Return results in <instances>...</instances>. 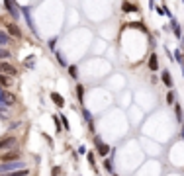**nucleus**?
<instances>
[{
	"label": "nucleus",
	"instance_id": "obj_1",
	"mask_svg": "<svg viewBox=\"0 0 184 176\" xmlns=\"http://www.w3.org/2000/svg\"><path fill=\"white\" fill-rule=\"evenodd\" d=\"M14 104H16V96L12 92H8L6 88H0V111L6 114V110Z\"/></svg>",
	"mask_w": 184,
	"mask_h": 176
},
{
	"label": "nucleus",
	"instance_id": "obj_2",
	"mask_svg": "<svg viewBox=\"0 0 184 176\" xmlns=\"http://www.w3.org/2000/svg\"><path fill=\"white\" fill-rule=\"evenodd\" d=\"M94 145H96V153H98V157H102V158H108V157H110L112 147L108 145V143L102 141L100 135H94Z\"/></svg>",
	"mask_w": 184,
	"mask_h": 176
},
{
	"label": "nucleus",
	"instance_id": "obj_3",
	"mask_svg": "<svg viewBox=\"0 0 184 176\" xmlns=\"http://www.w3.org/2000/svg\"><path fill=\"white\" fill-rule=\"evenodd\" d=\"M28 164L24 161H14V162H0V174H8L14 170H24Z\"/></svg>",
	"mask_w": 184,
	"mask_h": 176
},
{
	"label": "nucleus",
	"instance_id": "obj_4",
	"mask_svg": "<svg viewBox=\"0 0 184 176\" xmlns=\"http://www.w3.org/2000/svg\"><path fill=\"white\" fill-rule=\"evenodd\" d=\"M16 145H18L16 135H6L0 139V151H12V149H16Z\"/></svg>",
	"mask_w": 184,
	"mask_h": 176
},
{
	"label": "nucleus",
	"instance_id": "obj_5",
	"mask_svg": "<svg viewBox=\"0 0 184 176\" xmlns=\"http://www.w3.org/2000/svg\"><path fill=\"white\" fill-rule=\"evenodd\" d=\"M20 10H22V16L26 18V22H28V25H30L31 33H34L35 37H39V31H37L35 22H34V18H31V14H30V8H28V6H20Z\"/></svg>",
	"mask_w": 184,
	"mask_h": 176
},
{
	"label": "nucleus",
	"instance_id": "obj_6",
	"mask_svg": "<svg viewBox=\"0 0 184 176\" xmlns=\"http://www.w3.org/2000/svg\"><path fill=\"white\" fill-rule=\"evenodd\" d=\"M0 74H4V76H18V68H16L12 63H6V61H2L0 63Z\"/></svg>",
	"mask_w": 184,
	"mask_h": 176
},
{
	"label": "nucleus",
	"instance_id": "obj_7",
	"mask_svg": "<svg viewBox=\"0 0 184 176\" xmlns=\"http://www.w3.org/2000/svg\"><path fill=\"white\" fill-rule=\"evenodd\" d=\"M14 161H22V153L18 149H12V151L0 154V162H14Z\"/></svg>",
	"mask_w": 184,
	"mask_h": 176
},
{
	"label": "nucleus",
	"instance_id": "obj_8",
	"mask_svg": "<svg viewBox=\"0 0 184 176\" xmlns=\"http://www.w3.org/2000/svg\"><path fill=\"white\" fill-rule=\"evenodd\" d=\"M4 8L10 12V16H12L14 20H20V16H22V10H20V4H16V2H4Z\"/></svg>",
	"mask_w": 184,
	"mask_h": 176
},
{
	"label": "nucleus",
	"instance_id": "obj_9",
	"mask_svg": "<svg viewBox=\"0 0 184 176\" xmlns=\"http://www.w3.org/2000/svg\"><path fill=\"white\" fill-rule=\"evenodd\" d=\"M170 29H172V35L174 37L182 39V28H180V24L176 22V18H170Z\"/></svg>",
	"mask_w": 184,
	"mask_h": 176
},
{
	"label": "nucleus",
	"instance_id": "obj_10",
	"mask_svg": "<svg viewBox=\"0 0 184 176\" xmlns=\"http://www.w3.org/2000/svg\"><path fill=\"white\" fill-rule=\"evenodd\" d=\"M161 80H163V84H165L169 90L174 86V80H172V76H170V71H163V74H161Z\"/></svg>",
	"mask_w": 184,
	"mask_h": 176
},
{
	"label": "nucleus",
	"instance_id": "obj_11",
	"mask_svg": "<svg viewBox=\"0 0 184 176\" xmlns=\"http://www.w3.org/2000/svg\"><path fill=\"white\" fill-rule=\"evenodd\" d=\"M49 98H51V102L57 106V108H65V98L59 92H51L49 94Z\"/></svg>",
	"mask_w": 184,
	"mask_h": 176
},
{
	"label": "nucleus",
	"instance_id": "obj_12",
	"mask_svg": "<svg viewBox=\"0 0 184 176\" xmlns=\"http://www.w3.org/2000/svg\"><path fill=\"white\" fill-rule=\"evenodd\" d=\"M114 157H116V154H114V151H112L110 157L104 158V170H106L108 174H114Z\"/></svg>",
	"mask_w": 184,
	"mask_h": 176
},
{
	"label": "nucleus",
	"instance_id": "obj_13",
	"mask_svg": "<svg viewBox=\"0 0 184 176\" xmlns=\"http://www.w3.org/2000/svg\"><path fill=\"white\" fill-rule=\"evenodd\" d=\"M6 29H8V35L10 37H16V39H20V37H22V31H20V28L16 24H8Z\"/></svg>",
	"mask_w": 184,
	"mask_h": 176
},
{
	"label": "nucleus",
	"instance_id": "obj_14",
	"mask_svg": "<svg viewBox=\"0 0 184 176\" xmlns=\"http://www.w3.org/2000/svg\"><path fill=\"white\" fill-rule=\"evenodd\" d=\"M122 10H123V12H129V14H135V12H139V6H137V4H133V2H123L122 4Z\"/></svg>",
	"mask_w": 184,
	"mask_h": 176
},
{
	"label": "nucleus",
	"instance_id": "obj_15",
	"mask_svg": "<svg viewBox=\"0 0 184 176\" xmlns=\"http://www.w3.org/2000/svg\"><path fill=\"white\" fill-rule=\"evenodd\" d=\"M80 110H82V117H84V121H86V123H88V125L94 123V115H92V111H90L88 108H84V106H82Z\"/></svg>",
	"mask_w": 184,
	"mask_h": 176
},
{
	"label": "nucleus",
	"instance_id": "obj_16",
	"mask_svg": "<svg viewBox=\"0 0 184 176\" xmlns=\"http://www.w3.org/2000/svg\"><path fill=\"white\" fill-rule=\"evenodd\" d=\"M147 65H149L151 71H157V68H159V57H157V53H153V55L149 57V63H147Z\"/></svg>",
	"mask_w": 184,
	"mask_h": 176
},
{
	"label": "nucleus",
	"instance_id": "obj_17",
	"mask_svg": "<svg viewBox=\"0 0 184 176\" xmlns=\"http://www.w3.org/2000/svg\"><path fill=\"white\" fill-rule=\"evenodd\" d=\"M55 57H57V63L61 67H67L69 68V65H67V57H65V53H61V51H55Z\"/></svg>",
	"mask_w": 184,
	"mask_h": 176
},
{
	"label": "nucleus",
	"instance_id": "obj_18",
	"mask_svg": "<svg viewBox=\"0 0 184 176\" xmlns=\"http://www.w3.org/2000/svg\"><path fill=\"white\" fill-rule=\"evenodd\" d=\"M172 57H174V61H176L180 67H184V53H182L180 49H176L174 53H172Z\"/></svg>",
	"mask_w": 184,
	"mask_h": 176
},
{
	"label": "nucleus",
	"instance_id": "obj_19",
	"mask_svg": "<svg viewBox=\"0 0 184 176\" xmlns=\"http://www.w3.org/2000/svg\"><path fill=\"white\" fill-rule=\"evenodd\" d=\"M166 104H169V106L176 104V92H174V90H169V92H166Z\"/></svg>",
	"mask_w": 184,
	"mask_h": 176
},
{
	"label": "nucleus",
	"instance_id": "obj_20",
	"mask_svg": "<svg viewBox=\"0 0 184 176\" xmlns=\"http://www.w3.org/2000/svg\"><path fill=\"white\" fill-rule=\"evenodd\" d=\"M0 176H30V170H28V168H24V170H14V172L0 174Z\"/></svg>",
	"mask_w": 184,
	"mask_h": 176
},
{
	"label": "nucleus",
	"instance_id": "obj_21",
	"mask_svg": "<svg viewBox=\"0 0 184 176\" xmlns=\"http://www.w3.org/2000/svg\"><path fill=\"white\" fill-rule=\"evenodd\" d=\"M67 71H69V74H71L73 80H77V78H78V67H77V65H69Z\"/></svg>",
	"mask_w": 184,
	"mask_h": 176
},
{
	"label": "nucleus",
	"instance_id": "obj_22",
	"mask_svg": "<svg viewBox=\"0 0 184 176\" xmlns=\"http://www.w3.org/2000/svg\"><path fill=\"white\" fill-rule=\"evenodd\" d=\"M77 98H78L80 106H82V102H84V86L82 84H77Z\"/></svg>",
	"mask_w": 184,
	"mask_h": 176
},
{
	"label": "nucleus",
	"instance_id": "obj_23",
	"mask_svg": "<svg viewBox=\"0 0 184 176\" xmlns=\"http://www.w3.org/2000/svg\"><path fill=\"white\" fill-rule=\"evenodd\" d=\"M10 41H12V37H10L6 31H0V45H8Z\"/></svg>",
	"mask_w": 184,
	"mask_h": 176
},
{
	"label": "nucleus",
	"instance_id": "obj_24",
	"mask_svg": "<svg viewBox=\"0 0 184 176\" xmlns=\"http://www.w3.org/2000/svg\"><path fill=\"white\" fill-rule=\"evenodd\" d=\"M172 108H174V115H176V119L182 123V121H184V119H182V106H180V104H174Z\"/></svg>",
	"mask_w": 184,
	"mask_h": 176
},
{
	"label": "nucleus",
	"instance_id": "obj_25",
	"mask_svg": "<svg viewBox=\"0 0 184 176\" xmlns=\"http://www.w3.org/2000/svg\"><path fill=\"white\" fill-rule=\"evenodd\" d=\"M10 84H12V80L8 76H4V74H0V88H8Z\"/></svg>",
	"mask_w": 184,
	"mask_h": 176
},
{
	"label": "nucleus",
	"instance_id": "obj_26",
	"mask_svg": "<svg viewBox=\"0 0 184 176\" xmlns=\"http://www.w3.org/2000/svg\"><path fill=\"white\" fill-rule=\"evenodd\" d=\"M24 65L28 68H35V57H26L24 59Z\"/></svg>",
	"mask_w": 184,
	"mask_h": 176
},
{
	"label": "nucleus",
	"instance_id": "obj_27",
	"mask_svg": "<svg viewBox=\"0 0 184 176\" xmlns=\"http://www.w3.org/2000/svg\"><path fill=\"white\" fill-rule=\"evenodd\" d=\"M61 123H63V129H65V131L71 129V125H69V119H67V115H65V114H61Z\"/></svg>",
	"mask_w": 184,
	"mask_h": 176
},
{
	"label": "nucleus",
	"instance_id": "obj_28",
	"mask_svg": "<svg viewBox=\"0 0 184 176\" xmlns=\"http://www.w3.org/2000/svg\"><path fill=\"white\" fill-rule=\"evenodd\" d=\"M86 161H88V162L92 164V166H94V162H96V154H94V153H92V151H90L88 154H86Z\"/></svg>",
	"mask_w": 184,
	"mask_h": 176
},
{
	"label": "nucleus",
	"instance_id": "obj_29",
	"mask_svg": "<svg viewBox=\"0 0 184 176\" xmlns=\"http://www.w3.org/2000/svg\"><path fill=\"white\" fill-rule=\"evenodd\" d=\"M47 47L53 51H57V37H53V39H49V43H47Z\"/></svg>",
	"mask_w": 184,
	"mask_h": 176
},
{
	"label": "nucleus",
	"instance_id": "obj_30",
	"mask_svg": "<svg viewBox=\"0 0 184 176\" xmlns=\"http://www.w3.org/2000/svg\"><path fill=\"white\" fill-rule=\"evenodd\" d=\"M53 121H55V129H57V131H61V127H63V125H61V119H59V115H53Z\"/></svg>",
	"mask_w": 184,
	"mask_h": 176
},
{
	"label": "nucleus",
	"instance_id": "obj_31",
	"mask_svg": "<svg viewBox=\"0 0 184 176\" xmlns=\"http://www.w3.org/2000/svg\"><path fill=\"white\" fill-rule=\"evenodd\" d=\"M0 59H10V51H6V49L0 47Z\"/></svg>",
	"mask_w": 184,
	"mask_h": 176
},
{
	"label": "nucleus",
	"instance_id": "obj_32",
	"mask_svg": "<svg viewBox=\"0 0 184 176\" xmlns=\"http://www.w3.org/2000/svg\"><path fill=\"white\" fill-rule=\"evenodd\" d=\"M59 174H61V168H59V166H53V168H51V176H59Z\"/></svg>",
	"mask_w": 184,
	"mask_h": 176
},
{
	"label": "nucleus",
	"instance_id": "obj_33",
	"mask_svg": "<svg viewBox=\"0 0 184 176\" xmlns=\"http://www.w3.org/2000/svg\"><path fill=\"white\" fill-rule=\"evenodd\" d=\"M18 127H20V121H12V123L8 125V129L12 131V129H18Z\"/></svg>",
	"mask_w": 184,
	"mask_h": 176
},
{
	"label": "nucleus",
	"instance_id": "obj_34",
	"mask_svg": "<svg viewBox=\"0 0 184 176\" xmlns=\"http://www.w3.org/2000/svg\"><path fill=\"white\" fill-rule=\"evenodd\" d=\"M78 153H80V154H84V153H86V147H84V145H80V147H78Z\"/></svg>",
	"mask_w": 184,
	"mask_h": 176
},
{
	"label": "nucleus",
	"instance_id": "obj_35",
	"mask_svg": "<svg viewBox=\"0 0 184 176\" xmlns=\"http://www.w3.org/2000/svg\"><path fill=\"white\" fill-rule=\"evenodd\" d=\"M180 137L184 139V121H182V125H180Z\"/></svg>",
	"mask_w": 184,
	"mask_h": 176
},
{
	"label": "nucleus",
	"instance_id": "obj_36",
	"mask_svg": "<svg viewBox=\"0 0 184 176\" xmlns=\"http://www.w3.org/2000/svg\"><path fill=\"white\" fill-rule=\"evenodd\" d=\"M4 117H6V114H2V111H0V119H4Z\"/></svg>",
	"mask_w": 184,
	"mask_h": 176
},
{
	"label": "nucleus",
	"instance_id": "obj_37",
	"mask_svg": "<svg viewBox=\"0 0 184 176\" xmlns=\"http://www.w3.org/2000/svg\"><path fill=\"white\" fill-rule=\"evenodd\" d=\"M182 78H184V67H182Z\"/></svg>",
	"mask_w": 184,
	"mask_h": 176
},
{
	"label": "nucleus",
	"instance_id": "obj_38",
	"mask_svg": "<svg viewBox=\"0 0 184 176\" xmlns=\"http://www.w3.org/2000/svg\"><path fill=\"white\" fill-rule=\"evenodd\" d=\"M112 176H118V174H112Z\"/></svg>",
	"mask_w": 184,
	"mask_h": 176
}]
</instances>
